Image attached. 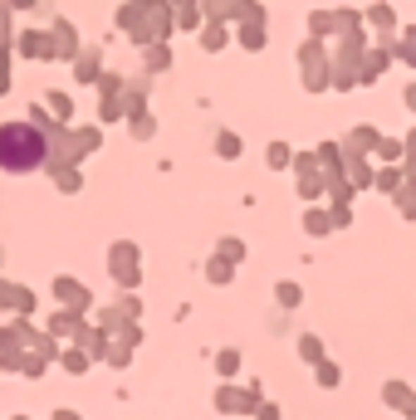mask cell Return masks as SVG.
<instances>
[{"mask_svg":"<svg viewBox=\"0 0 416 420\" xmlns=\"http://www.w3.org/2000/svg\"><path fill=\"white\" fill-rule=\"evenodd\" d=\"M0 152H5V171L20 176V171H34V166L44 162L49 137H44V127H34V122H10L5 137H0Z\"/></svg>","mask_w":416,"mask_h":420,"instance_id":"6da1fadb","label":"cell"}]
</instances>
